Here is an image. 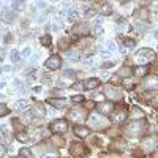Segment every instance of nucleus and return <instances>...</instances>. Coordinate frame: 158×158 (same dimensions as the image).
Returning <instances> with one entry per match:
<instances>
[{"mask_svg": "<svg viewBox=\"0 0 158 158\" xmlns=\"http://www.w3.org/2000/svg\"><path fill=\"white\" fill-rule=\"evenodd\" d=\"M144 128H146L144 122L136 120V122H131L128 127H127V128H125V133L128 134V136H137V134H141V133L144 131Z\"/></svg>", "mask_w": 158, "mask_h": 158, "instance_id": "nucleus-1", "label": "nucleus"}, {"mask_svg": "<svg viewBox=\"0 0 158 158\" xmlns=\"http://www.w3.org/2000/svg\"><path fill=\"white\" fill-rule=\"evenodd\" d=\"M153 57H155V52H153L152 49L144 48V49H141V51L136 52V62H137V63H142V65H144L146 62L152 60Z\"/></svg>", "mask_w": 158, "mask_h": 158, "instance_id": "nucleus-2", "label": "nucleus"}, {"mask_svg": "<svg viewBox=\"0 0 158 158\" xmlns=\"http://www.w3.org/2000/svg\"><path fill=\"white\" fill-rule=\"evenodd\" d=\"M142 149L146 150V152H153V150L157 149V146H158V139L155 136H149V137H144L142 139Z\"/></svg>", "mask_w": 158, "mask_h": 158, "instance_id": "nucleus-3", "label": "nucleus"}, {"mask_svg": "<svg viewBox=\"0 0 158 158\" xmlns=\"http://www.w3.org/2000/svg\"><path fill=\"white\" fill-rule=\"evenodd\" d=\"M51 130H52V133L63 134V133H66V130H68V123H66L65 120H54V122L51 123Z\"/></svg>", "mask_w": 158, "mask_h": 158, "instance_id": "nucleus-4", "label": "nucleus"}, {"mask_svg": "<svg viewBox=\"0 0 158 158\" xmlns=\"http://www.w3.org/2000/svg\"><path fill=\"white\" fill-rule=\"evenodd\" d=\"M85 111L84 109H79V107H73L71 111H70V114H68V117L71 120H75V122H81V120H84L85 119Z\"/></svg>", "mask_w": 158, "mask_h": 158, "instance_id": "nucleus-5", "label": "nucleus"}, {"mask_svg": "<svg viewBox=\"0 0 158 158\" xmlns=\"http://www.w3.org/2000/svg\"><path fill=\"white\" fill-rule=\"evenodd\" d=\"M44 65H46V68H49V70H59L60 65H62V60H60V57L52 55V57H49V59L46 60Z\"/></svg>", "mask_w": 158, "mask_h": 158, "instance_id": "nucleus-6", "label": "nucleus"}, {"mask_svg": "<svg viewBox=\"0 0 158 158\" xmlns=\"http://www.w3.org/2000/svg\"><path fill=\"white\" fill-rule=\"evenodd\" d=\"M96 109H98L100 114H105V116H107V114H111L114 111V105L111 101H103V103H98Z\"/></svg>", "mask_w": 158, "mask_h": 158, "instance_id": "nucleus-7", "label": "nucleus"}, {"mask_svg": "<svg viewBox=\"0 0 158 158\" xmlns=\"http://www.w3.org/2000/svg\"><path fill=\"white\" fill-rule=\"evenodd\" d=\"M144 89L146 90H157L158 89V76H150L144 81Z\"/></svg>", "mask_w": 158, "mask_h": 158, "instance_id": "nucleus-8", "label": "nucleus"}, {"mask_svg": "<svg viewBox=\"0 0 158 158\" xmlns=\"http://www.w3.org/2000/svg\"><path fill=\"white\" fill-rule=\"evenodd\" d=\"M70 153L75 155V157H81V155L85 153V149H84L82 144H73V146L70 147Z\"/></svg>", "mask_w": 158, "mask_h": 158, "instance_id": "nucleus-9", "label": "nucleus"}, {"mask_svg": "<svg viewBox=\"0 0 158 158\" xmlns=\"http://www.w3.org/2000/svg\"><path fill=\"white\" fill-rule=\"evenodd\" d=\"M90 123L93 125V128H101L105 125V119H101L98 114H92L90 116Z\"/></svg>", "mask_w": 158, "mask_h": 158, "instance_id": "nucleus-10", "label": "nucleus"}, {"mask_svg": "<svg viewBox=\"0 0 158 158\" xmlns=\"http://www.w3.org/2000/svg\"><path fill=\"white\" fill-rule=\"evenodd\" d=\"M103 93H106V96L107 98H120V92L119 90H116V89H112V87H106L105 90H103Z\"/></svg>", "mask_w": 158, "mask_h": 158, "instance_id": "nucleus-11", "label": "nucleus"}, {"mask_svg": "<svg viewBox=\"0 0 158 158\" xmlns=\"http://www.w3.org/2000/svg\"><path fill=\"white\" fill-rule=\"evenodd\" d=\"M100 85V79L96 78H92V79H87L85 84H84V87H85L87 90H92V89H96V87Z\"/></svg>", "mask_w": 158, "mask_h": 158, "instance_id": "nucleus-12", "label": "nucleus"}, {"mask_svg": "<svg viewBox=\"0 0 158 158\" xmlns=\"http://www.w3.org/2000/svg\"><path fill=\"white\" fill-rule=\"evenodd\" d=\"M90 133L89 128H85V127H75V134L79 137H87Z\"/></svg>", "mask_w": 158, "mask_h": 158, "instance_id": "nucleus-13", "label": "nucleus"}, {"mask_svg": "<svg viewBox=\"0 0 158 158\" xmlns=\"http://www.w3.org/2000/svg\"><path fill=\"white\" fill-rule=\"evenodd\" d=\"M65 57L68 60H71V62H79V60H81V54L78 51H66Z\"/></svg>", "mask_w": 158, "mask_h": 158, "instance_id": "nucleus-14", "label": "nucleus"}, {"mask_svg": "<svg viewBox=\"0 0 158 158\" xmlns=\"http://www.w3.org/2000/svg\"><path fill=\"white\" fill-rule=\"evenodd\" d=\"M147 70H149V68H147L146 65H141V66H137V68L134 70V76H137V78H142V76L147 73Z\"/></svg>", "mask_w": 158, "mask_h": 158, "instance_id": "nucleus-15", "label": "nucleus"}, {"mask_svg": "<svg viewBox=\"0 0 158 158\" xmlns=\"http://www.w3.org/2000/svg\"><path fill=\"white\" fill-rule=\"evenodd\" d=\"M27 107H29V101H25V100H19L16 103V111H24Z\"/></svg>", "mask_w": 158, "mask_h": 158, "instance_id": "nucleus-16", "label": "nucleus"}, {"mask_svg": "<svg viewBox=\"0 0 158 158\" xmlns=\"http://www.w3.org/2000/svg\"><path fill=\"white\" fill-rule=\"evenodd\" d=\"M49 103H51V105H54V106H57V107H65L66 106V101L65 100H49Z\"/></svg>", "mask_w": 158, "mask_h": 158, "instance_id": "nucleus-17", "label": "nucleus"}, {"mask_svg": "<svg viewBox=\"0 0 158 158\" xmlns=\"http://www.w3.org/2000/svg\"><path fill=\"white\" fill-rule=\"evenodd\" d=\"M16 139L21 141V142H27V141H29V134H27L25 131H19L18 134H16Z\"/></svg>", "mask_w": 158, "mask_h": 158, "instance_id": "nucleus-18", "label": "nucleus"}, {"mask_svg": "<svg viewBox=\"0 0 158 158\" xmlns=\"http://www.w3.org/2000/svg\"><path fill=\"white\" fill-rule=\"evenodd\" d=\"M10 59H11V62H19V59H21V54L16 51V49H13L11 54H10Z\"/></svg>", "mask_w": 158, "mask_h": 158, "instance_id": "nucleus-19", "label": "nucleus"}, {"mask_svg": "<svg viewBox=\"0 0 158 158\" xmlns=\"http://www.w3.org/2000/svg\"><path fill=\"white\" fill-rule=\"evenodd\" d=\"M125 119H127V114L123 112V111H120V112L116 114V122H117V123H122Z\"/></svg>", "mask_w": 158, "mask_h": 158, "instance_id": "nucleus-20", "label": "nucleus"}, {"mask_svg": "<svg viewBox=\"0 0 158 158\" xmlns=\"http://www.w3.org/2000/svg\"><path fill=\"white\" fill-rule=\"evenodd\" d=\"M130 75H131V71H130L128 68H122L119 73H117V76H119V78H128Z\"/></svg>", "mask_w": 158, "mask_h": 158, "instance_id": "nucleus-21", "label": "nucleus"}, {"mask_svg": "<svg viewBox=\"0 0 158 158\" xmlns=\"http://www.w3.org/2000/svg\"><path fill=\"white\" fill-rule=\"evenodd\" d=\"M136 117H142V111L137 109V107H133V112L130 114V119H136Z\"/></svg>", "mask_w": 158, "mask_h": 158, "instance_id": "nucleus-22", "label": "nucleus"}, {"mask_svg": "<svg viewBox=\"0 0 158 158\" xmlns=\"http://www.w3.org/2000/svg\"><path fill=\"white\" fill-rule=\"evenodd\" d=\"M101 11H103V14H111V13H112V6H111V3H105L103 8H101Z\"/></svg>", "mask_w": 158, "mask_h": 158, "instance_id": "nucleus-23", "label": "nucleus"}, {"mask_svg": "<svg viewBox=\"0 0 158 158\" xmlns=\"http://www.w3.org/2000/svg\"><path fill=\"white\" fill-rule=\"evenodd\" d=\"M35 112L38 114V116H44V114H46V111H44V106H43V105H40V103H36Z\"/></svg>", "mask_w": 158, "mask_h": 158, "instance_id": "nucleus-24", "label": "nucleus"}, {"mask_svg": "<svg viewBox=\"0 0 158 158\" xmlns=\"http://www.w3.org/2000/svg\"><path fill=\"white\" fill-rule=\"evenodd\" d=\"M76 19H78V11H76V10L70 11V13H68V21H70V22H75Z\"/></svg>", "mask_w": 158, "mask_h": 158, "instance_id": "nucleus-25", "label": "nucleus"}, {"mask_svg": "<svg viewBox=\"0 0 158 158\" xmlns=\"http://www.w3.org/2000/svg\"><path fill=\"white\" fill-rule=\"evenodd\" d=\"M13 19H14V14H13V13H5V14H3V21L5 22H13Z\"/></svg>", "mask_w": 158, "mask_h": 158, "instance_id": "nucleus-26", "label": "nucleus"}, {"mask_svg": "<svg viewBox=\"0 0 158 158\" xmlns=\"http://www.w3.org/2000/svg\"><path fill=\"white\" fill-rule=\"evenodd\" d=\"M41 44L43 46H51V36H49V35L41 36Z\"/></svg>", "mask_w": 158, "mask_h": 158, "instance_id": "nucleus-27", "label": "nucleus"}, {"mask_svg": "<svg viewBox=\"0 0 158 158\" xmlns=\"http://www.w3.org/2000/svg\"><path fill=\"white\" fill-rule=\"evenodd\" d=\"M6 114H10V109H8L5 105H2V103H0V117H2V116H6Z\"/></svg>", "mask_w": 158, "mask_h": 158, "instance_id": "nucleus-28", "label": "nucleus"}, {"mask_svg": "<svg viewBox=\"0 0 158 158\" xmlns=\"http://www.w3.org/2000/svg\"><path fill=\"white\" fill-rule=\"evenodd\" d=\"M85 30H87L85 25H76L75 27V32L76 33H81V35H82V33H85Z\"/></svg>", "mask_w": 158, "mask_h": 158, "instance_id": "nucleus-29", "label": "nucleus"}, {"mask_svg": "<svg viewBox=\"0 0 158 158\" xmlns=\"http://www.w3.org/2000/svg\"><path fill=\"white\" fill-rule=\"evenodd\" d=\"M19 153H21V157H25V158H30V157H32V153H30L29 149H25V147H22Z\"/></svg>", "mask_w": 158, "mask_h": 158, "instance_id": "nucleus-30", "label": "nucleus"}, {"mask_svg": "<svg viewBox=\"0 0 158 158\" xmlns=\"http://www.w3.org/2000/svg\"><path fill=\"white\" fill-rule=\"evenodd\" d=\"M123 43H125V48H128V49L134 48V41H133V40H125Z\"/></svg>", "mask_w": 158, "mask_h": 158, "instance_id": "nucleus-31", "label": "nucleus"}, {"mask_svg": "<svg viewBox=\"0 0 158 158\" xmlns=\"http://www.w3.org/2000/svg\"><path fill=\"white\" fill-rule=\"evenodd\" d=\"M92 16H95V10H93V8L85 10V18H92Z\"/></svg>", "mask_w": 158, "mask_h": 158, "instance_id": "nucleus-32", "label": "nucleus"}, {"mask_svg": "<svg viewBox=\"0 0 158 158\" xmlns=\"http://www.w3.org/2000/svg\"><path fill=\"white\" fill-rule=\"evenodd\" d=\"M22 122H24V123H30V122H32V114H25V116L22 117Z\"/></svg>", "mask_w": 158, "mask_h": 158, "instance_id": "nucleus-33", "label": "nucleus"}, {"mask_svg": "<svg viewBox=\"0 0 158 158\" xmlns=\"http://www.w3.org/2000/svg\"><path fill=\"white\" fill-rule=\"evenodd\" d=\"M93 33H95V35H101L103 33V29L100 25H95V29H93Z\"/></svg>", "mask_w": 158, "mask_h": 158, "instance_id": "nucleus-34", "label": "nucleus"}, {"mask_svg": "<svg viewBox=\"0 0 158 158\" xmlns=\"http://www.w3.org/2000/svg\"><path fill=\"white\" fill-rule=\"evenodd\" d=\"M63 75H65V76H76V71H75V70H65Z\"/></svg>", "mask_w": 158, "mask_h": 158, "instance_id": "nucleus-35", "label": "nucleus"}, {"mask_svg": "<svg viewBox=\"0 0 158 158\" xmlns=\"http://www.w3.org/2000/svg\"><path fill=\"white\" fill-rule=\"evenodd\" d=\"M106 44H107V49H109V51H116V44H114L112 41H107Z\"/></svg>", "mask_w": 158, "mask_h": 158, "instance_id": "nucleus-36", "label": "nucleus"}, {"mask_svg": "<svg viewBox=\"0 0 158 158\" xmlns=\"http://www.w3.org/2000/svg\"><path fill=\"white\" fill-rule=\"evenodd\" d=\"M5 153H6V147L3 146V144H0V158L5 155Z\"/></svg>", "mask_w": 158, "mask_h": 158, "instance_id": "nucleus-37", "label": "nucleus"}, {"mask_svg": "<svg viewBox=\"0 0 158 158\" xmlns=\"http://www.w3.org/2000/svg\"><path fill=\"white\" fill-rule=\"evenodd\" d=\"M21 5H22V2H13V10H19L21 8Z\"/></svg>", "mask_w": 158, "mask_h": 158, "instance_id": "nucleus-38", "label": "nucleus"}, {"mask_svg": "<svg viewBox=\"0 0 158 158\" xmlns=\"http://www.w3.org/2000/svg\"><path fill=\"white\" fill-rule=\"evenodd\" d=\"M22 55H24V57H29V55H30V49L25 48L24 51H22Z\"/></svg>", "mask_w": 158, "mask_h": 158, "instance_id": "nucleus-39", "label": "nucleus"}, {"mask_svg": "<svg viewBox=\"0 0 158 158\" xmlns=\"http://www.w3.org/2000/svg\"><path fill=\"white\" fill-rule=\"evenodd\" d=\"M36 6H38L40 10H43L46 6V2H38V3H36Z\"/></svg>", "mask_w": 158, "mask_h": 158, "instance_id": "nucleus-40", "label": "nucleus"}, {"mask_svg": "<svg viewBox=\"0 0 158 158\" xmlns=\"http://www.w3.org/2000/svg\"><path fill=\"white\" fill-rule=\"evenodd\" d=\"M103 19H105L103 16H96V18H95V24H100V22H101Z\"/></svg>", "mask_w": 158, "mask_h": 158, "instance_id": "nucleus-41", "label": "nucleus"}, {"mask_svg": "<svg viewBox=\"0 0 158 158\" xmlns=\"http://www.w3.org/2000/svg\"><path fill=\"white\" fill-rule=\"evenodd\" d=\"M82 100H84V96H82V95H79V96H75V98H73V101L78 103V101H82Z\"/></svg>", "mask_w": 158, "mask_h": 158, "instance_id": "nucleus-42", "label": "nucleus"}, {"mask_svg": "<svg viewBox=\"0 0 158 158\" xmlns=\"http://www.w3.org/2000/svg\"><path fill=\"white\" fill-rule=\"evenodd\" d=\"M40 158H54V155H52V153H43Z\"/></svg>", "mask_w": 158, "mask_h": 158, "instance_id": "nucleus-43", "label": "nucleus"}, {"mask_svg": "<svg viewBox=\"0 0 158 158\" xmlns=\"http://www.w3.org/2000/svg\"><path fill=\"white\" fill-rule=\"evenodd\" d=\"M36 60H38V55H36V54H35V55H32V60H30V63H32V65H33V63H35Z\"/></svg>", "mask_w": 158, "mask_h": 158, "instance_id": "nucleus-44", "label": "nucleus"}, {"mask_svg": "<svg viewBox=\"0 0 158 158\" xmlns=\"http://www.w3.org/2000/svg\"><path fill=\"white\" fill-rule=\"evenodd\" d=\"M51 29L54 30V32H57V30L60 29V25H59V24H52V27H51Z\"/></svg>", "mask_w": 158, "mask_h": 158, "instance_id": "nucleus-45", "label": "nucleus"}, {"mask_svg": "<svg viewBox=\"0 0 158 158\" xmlns=\"http://www.w3.org/2000/svg\"><path fill=\"white\" fill-rule=\"evenodd\" d=\"M2 70H5L6 73H10V71H11V66H10V65H6V66H3Z\"/></svg>", "mask_w": 158, "mask_h": 158, "instance_id": "nucleus-46", "label": "nucleus"}, {"mask_svg": "<svg viewBox=\"0 0 158 158\" xmlns=\"http://www.w3.org/2000/svg\"><path fill=\"white\" fill-rule=\"evenodd\" d=\"M100 158H119V157H116V155H101Z\"/></svg>", "mask_w": 158, "mask_h": 158, "instance_id": "nucleus-47", "label": "nucleus"}, {"mask_svg": "<svg viewBox=\"0 0 158 158\" xmlns=\"http://www.w3.org/2000/svg\"><path fill=\"white\" fill-rule=\"evenodd\" d=\"M103 57H105V59H107V57H109V52H105V51H103Z\"/></svg>", "mask_w": 158, "mask_h": 158, "instance_id": "nucleus-48", "label": "nucleus"}, {"mask_svg": "<svg viewBox=\"0 0 158 158\" xmlns=\"http://www.w3.org/2000/svg\"><path fill=\"white\" fill-rule=\"evenodd\" d=\"M153 36H155V40H158V30H155V32H153Z\"/></svg>", "mask_w": 158, "mask_h": 158, "instance_id": "nucleus-49", "label": "nucleus"}, {"mask_svg": "<svg viewBox=\"0 0 158 158\" xmlns=\"http://www.w3.org/2000/svg\"><path fill=\"white\" fill-rule=\"evenodd\" d=\"M153 158H158V152H153Z\"/></svg>", "mask_w": 158, "mask_h": 158, "instance_id": "nucleus-50", "label": "nucleus"}, {"mask_svg": "<svg viewBox=\"0 0 158 158\" xmlns=\"http://www.w3.org/2000/svg\"><path fill=\"white\" fill-rule=\"evenodd\" d=\"M0 131H2V130H0ZM0 136H2V133H0Z\"/></svg>", "mask_w": 158, "mask_h": 158, "instance_id": "nucleus-51", "label": "nucleus"}, {"mask_svg": "<svg viewBox=\"0 0 158 158\" xmlns=\"http://www.w3.org/2000/svg\"><path fill=\"white\" fill-rule=\"evenodd\" d=\"M0 70H2V68H0Z\"/></svg>", "mask_w": 158, "mask_h": 158, "instance_id": "nucleus-52", "label": "nucleus"}, {"mask_svg": "<svg viewBox=\"0 0 158 158\" xmlns=\"http://www.w3.org/2000/svg\"><path fill=\"white\" fill-rule=\"evenodd\" d=\"M21 158H22V157H21Z\"/></svg>", "mask_w": 158, "mask_h": 158, "instance_id": "nucleus-53", "label": "nucleus"}]
</instances>
